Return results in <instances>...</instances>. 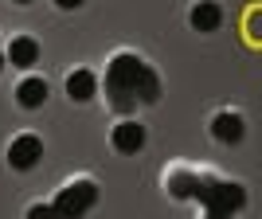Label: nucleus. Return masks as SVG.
<instances>
[{"label": "nucleus", "instance_id": "obj_1", "mask_svg": "<svg viewBox=\"0 0 262 219\" xmlns=\"http://www.w3.org/2000/svg\"><path fill=\"white\" fill-rule=\"evenodd\" d=\"M106 94H110V102H114V110L125 114V110H133L137 102H157L161 82H157V75L137 55L121 51V55H114L110 67H106Z\"/></svg>", "mask_w": 262, "mask_h": 219}, {"label": "nucleus", "instance_id": "obj_2", "mask_svg": "<svg viewBox=\"0 0 262 219\" xmlns=\"http://www.w3.org/2000/svg\"><path fill=\"white\" fill-rule=\"evenodd\" d=\"M196 200L208 211H223V215H235V211L247 204V192L235 180H215V176H200L196 184Z\"/></svg>", "mask_w": 262, "mask_h": 219}, {"label": "nucleus", "instance_id": "obj_3", "mask_svg": "<svg viewBox=\"0 0 262 219\" xmlns=\"http://www.w3.org/2000/svg\"><path fill=\"white\" fill-rule=\"evenodd\" d=\"M94 200H98L94 180H71V184L55 196V211H59V219H78L90 204H94Z\"/></svg>", "mask_w": 262, "mask_h": 219}, {"label": "nucleus", "instance_id": "obj_4", "mask_svg": "<svg viewBox=\"0 0 262 219\" xmlns=\"http://www.w3.org/2000/svg\"><path fill=\"white\" fill-rule=\"evenodd\" d=\"M43 157V141L35 137V133H20V137H12V145H8V161H12V168H32L35 161Z\"/></svg>", "mask_w": 262, "mask_h": 219}, {"label": "nucleus", "instance_id": "obj_5", "mask_svg": "<svg viewBox=\"0 0 262 219\" xmlns=\"http://www.w3.org/2000/svg\"><path fill=\"white\" fill-rule=\"evenodd\" d=\"M114 149L118 153H141L145 149V125L141 121H118L114 125Z\"/></svg>", "mask_w": 262, "mask_h": 219}, {"label": "nucleus", "instance_id": "obj_6", "mask_svg": "<svg viewBox=\"0 0 262 219\" xmlns=\"http://www.w3.org/2000/svg\"><path fill=\"white\" fill-rule=\"evenodd\" d=\"M243 118L239 114H231V110H223V114H215L211 118V137L215 141H223V145H235V141H243Z\"/></svg>", "mask_w": 262, "mask_h": 219}, {"label": "nucleus", "instance_id": "obj_7", "mask_svg": "<svg viewBox=\"0 0 262 219\" xmlns=\"http://www.w3.org/2000/svg\"><path fill=\"white\" fill-rule=\"evenodd\" d=\"M4 59H8L12 67H35V59H39V43H35L32 35H16L8 43V51H4Z\"/></svg>", "mask_w": 262, "mask_h": 219}, {"label": "nucleus", "instance_id": "obj_8", "mask_svg": "<svg viewBox=\"0 0 262 219\" xmlns=\"http://www.w3.org/2000/svg\"><path fill=\"white\" fill-rule=\"evenodd\" d=\"M196 184H200V172H192V168H172V172L164 176V188L176 200H192L196 196Z\"/></svg>", "mask_w": 262, "mask_h": 219}, {"label": "nucleus", "instance_id": "obj_9", "mask_svg": "<svg viewBox=\"0 0 262 219\" xmlns=\"http://www.w3.org/2000/svg\"><path fill=\"white\" fill-rule=\"evenodd\" d=\"M16 102H20L24 110H39L47 102V82H43V78H35V75L24 78L20 86H16Z\"/></svg>", "mask_w": 262, "mask_h": 219}, {"label": "nucleus", "instance_id": "obj_10", "mask_svg": "<svg viewBox=\"0 0 262 219\" xmlns=\"http://www.w3.org/2000/svg\"><path fill=\"white\" fill-rule=\"evenodd\" d=\"M192 28H200V32H215L219 28V20H223V12H219V4L215 0H196L192 4Z\"/></svg>", "mask_w": 262, "mask_h": 219}, {"label": "nucleus", "instance_id": "obj_11", "mask_svg": "<svg viewBox=\"0 0 262 219\" xmlns=\"http://www.w3.org/2000/svg\"><path fill=\"white\" fill-rule=\"evenodd\" d=\"M94 90H98V78L90 75V71L78 67V71L67 75V94H71L75 102H90V98H94Z\"/></svg>", "mask_w": 262, "mask_h": 219}, {"label": "nucleus", "instance_id": "obj_12", "mask_svg": "<svg viewBox=\"0 0 262 219\" xmlns=\"http://www.w3.org/2000/svg\"><path fill=\"white\" fill-rule=\"evenodd\" d=\"M28 219H59V211H55V204H35L28 211Z\"/></svg>", "mask_w": 262, "mask_h": 219}, {"label": "nucleus", "instance_id": "obj_13", "mask_svg": "<svg viewBox=\"0 0 262 219\" xmlns=\"http://www.w3.org/2000/svg\"><path fill=\"white\" fill-rule=\"evenodd\" d=\"M55 4H59V8H78L82 0H55Z\"/></svg>", "mask_w": 262, "mask_h": 219}, {"label": "nucleus", "instance_id": "obj_14", "mask_svg": "<svg viewBox=\"0 0 262 219\" xmlns=\"http://www.w3.org/2000/svg\"><path fill=\"white\" fill-rule=\"evenodd\" d=\"M204 219H231V215H223V211H208Z\"/></svg>", "mask_w": 262, "mask_h": 219}, {"label": "nucleus", "instance_id": "obj_15", "mask_svg": "<svg viewBox=\"0 0 262 219\" xmlns=\"http://www.w3.org/2000/svg\"><path fill=\"white\" fill-rule=\"evenodd\" d=\"M16 4H32V0H16Z\"/></svg>", "mask_w": 262, "mask_h": 219}, {"label": "nucleus", "instance_id": "obj_16", "mask_svg": "<svg viewBox=\"0 0 262 219\" xmlns=\"http://www.w3.org/2000/svg\"><path fill=\"white\" fill-rule=\"evenodd\" d=\"M0 63H4V55H0Z\"/></svg>", "mask_w": 262, "mask_h": 219}]
</instances>
